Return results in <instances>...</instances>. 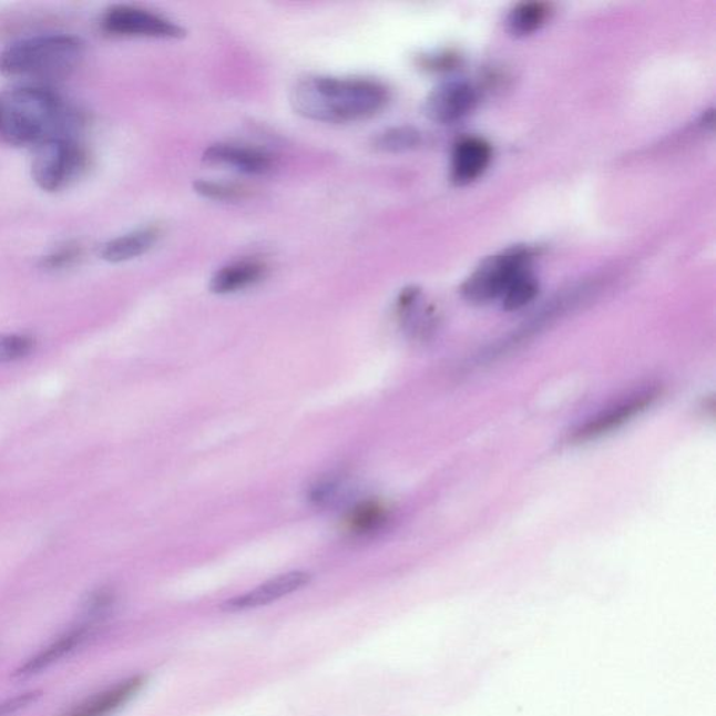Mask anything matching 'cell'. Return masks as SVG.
I'll use <instances>...</instances> for the list:
<instances>
[{
    "label": "cell",
    "instance_id": "8",
    "mask_svg": "<svg viewBox=\"0 0 716 716\" xmlns=\"http://www.w3.org/2000/svg\"><path fill=\"white\" fill-rule=\"evenodd\" d=\"M479 103L478 90L468 82H448L427 98L425 114L437 124L448 125L461 121Z\"/></svg>",
    "mask_w": 716,
    "mask_h": 716
},
{
    "label": "cell",
    "instance_id": "1",
    "mask_svg": "<svg viewBox=\"0 0 716 716\" xmlns=\"http://www.w3.org/2000/svg\"><path fill=\"white\" fill-rule=\"evenodd\" d=\"M388 89L362 78L315 76L300 80L290 93L298 115L326 124L368 120L388 104Z\"/></svg>",
    "mask_w": 716,
    "mask_h": 716
},
{
    "label": "cell",
    "instance_id": "6",
    "mask_svg": "<svg viewBox=\"0 0 716 716\" xmlns=\"http://www.w3.org/2000/svg\"><path fill=\"white\" fill-rule=\"evenodd\" d=\"M101 25L106 33L124 37H153V39H183V27L146 9L117 4L103 16Z\"/></svg>",
    "mask_w": 716,
    "mask_h": 716
},
{
    "label": "cell",
    "instance_id": "15",
    "mask_svg": "<svg viewBox=\"0 0 716 716\" xmlns=\"http://www.w3.org/2000/svg\"><path fill=\"white\" fill-rule=\"evenodd\" d=\"M265 275V266L254 260L235 262L218 269L212 276L211 288L215 294H232L258 283Z\"/></svg>",
    "mask_w": 716,
    "mask_h": 716
},
{
    "label": "cell",
    "instance_id": "21",
    "mask_svg": "<svg viewBox=\"0 0 716 716\" xmlns=\"http://www.w3.org/2000/svg\"><path fill=\"white\" fill-rule=\"evenodd\" d=\"M35 341L29 335L0 336V365L18 361L29 356L34 349Z\"/></svg>",
    "mask_w": 716,
    "mask_h": 716
},
{
    "label": "cell",
    "instance_id": "12",
    "mask_svg": "<svg viewBox=\"0 0 716 716\" xmlns=\"http://www.w3.org/2000/svg\"><path fill=\"white\" fill-rule=\"evenodd\" d=\"M493 151L482 137H464L459 141L452 153L451 175L453 183L468 185L488 170Z\"/></svg>",
    "mask_w": 716,
    "mask_h": 716
},
{
    "label": "cell",
    "instance_id": "24",
    "mask_svg": "<svg viewBox=\"0 0 716 716\" xmlns=\"http://www.w3.org/2000/svg\"><path fill=\"white\" fill-rule=\"evenodd\" d=\"M194 188L197 194L216 201L235 200V197L243 195V190L237 186L215 183V181H196Z\"/></svg>",
    "mask_w": 716,
    "mask_h": 716
},
{
    "label": "cell",
    "instance_id": "19",
    "mask_svg": "<svg viewBox=\"0 0 716 716\" xmlns=\"http://www.w3.org/2000/svg\"><path fill=\"white\" fill-rule=\"evenodd\" d=\"M420 143V133L410 126L389 127L374 139V147L388 153L408 152Z\"/></svg>",
    "mask_w": 716,
    "mask_h": 716
},
{
    "label": "cell",
    "instance_id": "17",
    "mask_svg": "<svg viewBox=\"0 0 716 716\" xmlns=\"http://www.w3.org/2000/svg\"><path fill=\"white\" fill-rule=\"evenodd\" d=\"M388 521V511L376 501L360 502L347 514V528L355 534H371L379 531Z\"/></svg>",
    "mask_w": 716,
    "mask_h": 716
},
{
    "label": "cell",
    "instance_id": "2",
    "mask_svg": "<svg viewBox=\"0 0 716 716\" xmlns=\"http://www.w3.org/2000/svg\"><path fill=\"white\" fill-rule=\"evenodd\" d=\"M73 111L52 90L20 85L0 92V139L12 146H39L68 136L76 125Z\"/></svg>",
    "mask_w": 716,
    "mask_h": 716
},
{
    "label": "cell",
    "instance_id": "9",
    "mask_svg": "<svg viewBox=\"0 0 716 716\" xmlns=\"http://www.w3.org/2000/svg\"><path fill=\"white\" fill-rule=\"evenodd\" d=\"M311 580V574L306 573V571H290V573L280 574L264 582V584L243 593V595L232 597V600L223 603L222 608L224 612L235 613L267 606L291 595L294 592L301 591Z\"/></svg>",
    "mask_w": 716,
    "mask_h": 716
},
{
    "label": "cell",
    "instance_id": "13",
    "mask_svg": "<svg viewBox=\"0 0 716 716\" xmlns=\"http://www.w3.org/2000/svg\"><path fill=\"white\" fill-rule=\"evenodd\" d=\"M88 635L89 625H80V627L73 628L71 632L61 635V637L53 641V643L47 645L45 648L37 652V654L31 656L30 659H27L19 669H16L13 677L29 678L50 669V667L58 664L59 661L67 658V656L71 655L73 651H76V648L88 640Z\"/></svg>",
    "mask_w": 716,
    "mask_h": 716
},
{
    "label": "cell",
    "instance_id": "20",
    "mask_svg": "<svg viewBox=\"0 0 716 716\" xmlns=\"http://www.w3.org/2000/svg\"><path fill=\"white\" fill-rule=\"evenodd\" d=\"M115 603L114 591L109 590V587H100V590L90 593V596L85 600L83 614L88 622H100V620L110 616Z\"/></svg>",
    "mask_w": 716,
    "mask_h": 716
},
{
    "label": "cell",
    "instance_id": "7",
    "mask_svg": "<svg viewBox=\"0 0 716 716\" xmlns=\"http://www.w3.org/2000/svg\"><path fill=\"white\" fill-rule=\"evenodd\" d=\"M656 398H658V389L656 388H645L628 395L627 398L608 406V408L587 419L584 425H581L574 431L573 441L596 440V438L620 429V427L634 419L635 416L648 409Z\"/></svg>",
    "mask_w": 716,
    "mask_h": 716
},
{
    "label": "cell",
    "instance_id": "23",
    "mask_svg": "<svg viewBox=\"0 0 716 716\" xmlns=\"http://www.w3.org/2000/svg\"><path fill=\"white\" fill-rule=\"evenodd\" d=\"M344 483L336 478H325L318 480L317 483L309 489L308 499L313 504L318 507L329 505L330 502L338 500L336 497L339 495L340 490Z\"/></svg>",
    "mask_w": 716,
    "mask_h": 716
},
{
    "label": "cell",
    "instance_id": "5",
    "mask_svg": "<svg viewBox=\"0 0 716 716\" xmlns=\"http://www.w3.org/2000/svg\"><path fill=\"white\" fill-rule=\"evenodd\" d=\"M532 256L529 248H512L490 256L463 283V296L478 304L500 300L511 283L531 269Z\"/></svg>",
    "mask_w": 716,
    "mask_h": 716
},
{
    "label": "cell",
    "instance_id": "10",
    "mask_svg": "<svg viewBox=\"0 0 716 716\" xmlns=\"http://www.w3.org/2000/svg\"><path fill=\"white\" fill-rule=\"evenodd\" d=\"M144 684L146 678L141 675L124 678L73 705L62 716H114L142 692Z\"/></svg>",
    "mask_w": 716,
    "mask_h": 716
},
{
    "label": "cell",
    "instance_id": "25",
    "mask_svg": "<svg viewBox=\"0 0 716 716\" xmlns=\"http://www.w3.org/2000/svg\"><path fill=\"white\" fill-rule=\"evenodd\" d=\"M41 696V692L34 691L19 694V696L13 698L3 699V702H0V716H9L19 713V710L30 707V705L39 702Z\"/></svg>",
    "mask_w": 716,
    "mask_h": 716
},
{
    "label": "cell",
    "instance_id": "22",
    "mask_svg": "<svg viewBox=\"0 0 716 716\" xmlns=\"http://www.w3.org/2000/svg\"><path fill=\"white\" fill-rule=\"evenodd\" d=\"M80 256H82V248L78 244L68 243L45 255L41 265L48 270H62L76 264Z\"/></svg>",
    "mask_w": 716,
    "mask_h": 716
},
{
    "label": "cell",
    "instance_id": "3",
    "mask_svg": "<svg viewBox=\"0 0 716 716\" xmlns=\"http://www.w3.org/2000/svg\"><path fill=\"white\" fill-rule=\"evenodd\" d=\"M84 50V42L71 34L31 37L0 52V73L34 80L65 79L79 68Z\"/></svg>",
    "mask_w": 716,
    "mask_h": 716
},
{
    "label": "cell",
    "instance_id": "14",
    "mask_svg": "<svg viewBox=\"0 0 716 716\" xmlns=\"http://www.w3.org/2000/svg\"><path fill=\"white\" fill-rule=\"evenodd\" d=\"M158 229L153 227L136 229L130 234L120 235L101 248V258L110 264H122L147 254L158 239Z\"/></svg>",
    "mask_w": 716,
    "mask_h": 716
},
{
    "label": "cell",
    "instance_id": "4",
    "mask_svg": "<svg viewBox=\"0 0 716 716\" xmlns=\"http://www.w3.org/2000/svg\"><path fill=\"white\" fill-rule=\"evenodd\" d=\"M88 167V154L69 136L48 139L35 147L31 175L45 192H58L78 180Z\"/></svg>",
    "mask_w": 716,
    "mask_h": 716
},
{
    "label": "cell",
    "instance_id": "18",
    "mask_svg": "<svg viewBox=\"0 0 716 716\" xmlns=\"http://www.w3.org/2000/svg\"><path fill=\"white\" fill-rule=\"evenodd\" d=\"M539 293V283L532 270H525L511 283L500 300L507 311H518L534 300Z\"/></svg>",
    "mask_w": 716,
    "mask_h": 716
},
{
    "label": "cell",
    "instance_id": "16",
    "mask_svg": "<svg viewBox=\"0 0 716 716\" xmlns=\"http://www.w3.org/2000/svg\"><path fill=\"white\" fill-rule=\"evenodd\" d=\"M552 8L544 2H523L516 4L507 18L510 33L516 37L533 34L548 23Z\"/></svg>",
    "mask_w": 716,
    "mask_h": 716
},
{
    "label": "cell",
    "instance_id": "11",
    "mask_svg": "<svg viewBox=\"0 0 716 716\" xmlns=\"http://www.w3.org/2000/svg\"><path fill=\"white\" fill-rule=\"evenodd\" d=\"M211 165H226L239 173L262 175L274 167V158L258 149L238 146V144L217 143L207 147L202 157Z\"/></svg>",
    "mask_w": 716,
    "mask_h": 716
}]
</instances>
